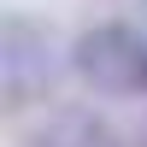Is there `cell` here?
Segmentation results:
<instances>
[{
  "instance_id": "6da1fadb",
  "label": "cell",
  "mask_w": 147,
  "mask_h": 147,
  "mask_svg": "<svg viewBox=\"0 0 147 147\" xmlns=\"http://www.w3.org/2000/svg\"><path fill=\"white\" fill-rule=\"evenodd\" d=\"M71 65L106 100H129V94H147V35L136 24H94L82 30V41L71 47Z\"/></svg>"
},
{
  "instance_id": "7a4b0ae2",
  "label": "cell",
  "mask_w": 147,
  "mask_h": 147,
  "mask_svg": "<svg viewBox=\"0 0 147 147\" xmlns=\"http://www.w3.org/2000/svg\"><path fill=\"white\" fill-rule=\"evenodd\" d=\"M59 82V47H53V30L35 18H18L12 12L6 30H0V94H6L12 112L47 100Z\"/></svg>"
},
{
  "instance_id": "3957f363",
  "label": "cell",
  "mask_w": 147,
  "mask_h": 147,
  "mask_svg": "<svg viewBox=\"0 0 147 147\" xmlns=\"http://www.w3.org/2000/svg\"><path fill=\"white\" fill-rule=\"evenodd\" d=\"M24 147H124L112 124L100 112H82V106H65V112H47L41 124L30 129Z\"/></svg>"
},
{
  "instance_id": "277c9868",
  "label": "cell",
  "mask_w": 147,
  "mask_h": 147,
  "mask_svg": "<svg viewBox=\"0 0 147 147\" xmlns=\"http://www.w3.org/2000/svg\"><path fill=\"white\" fill-rule=\"evenodd\" d=\"M136 147H147V129H141V141H136Z\"/></svg>"
}]
</instances>
